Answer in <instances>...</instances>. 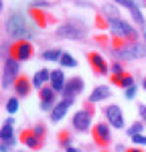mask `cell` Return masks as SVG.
<instances>
[{
  "label": "cell",
  "instance_id": "obj_3",
  "mask_svg": "<svg viewBox=\"0 0 146 152\" xmlns=\"http://www.w3.org/2000/svg\"><path fill=\"white\" fill-rule=\"evenodd\" d=\"M106 23H108V28H110V33L114 35V39H122L126 43L136 41V37H138L136 28L130 23H126L122 16H118V18H108Z\"/></svg>",
  "mask_w": 146,
  "mask_h": 152
},
{
  "label": "cell",
  "instance_id": "obj_16",
  "mask_svg": "<svg viewBox=\"0 0 146 152\" xmlns=\"http://www.w3.org/2000/svg\"><path fill=\"white\" fill-rule=\"evenodd\" d=\"M110 87H106V85H97L96 89L89 94V97H87V102L89 104H97V102H104V99H108L110 97Z\"/></svg>",
  "mask_w": 146,
  "mask_h": 152
},
{
  "label": "cell",
  "instance_id": "obj_38",
  "mask_svg": "<svg viewBox=\"0 0 146 152\" xmlns=\"http://www.w3.org/2000/svg\"><path fill=\"white\" fill-rule=\"evenodd\" d=\"M142 35H144V41H146V24L142 26Z\"/></svg>",
  "mask_w": 146,
  "mask_h": 152
},
{
  "label": "cell",
  "instance_id": "obj_22",
  "mask_svg": "<svg viewBox=\"0 0 146 152\" xmlns=\"http://www.w3.org/2000/svg\"><path fill=\"white\" fill-rule=\"evenodd\" d=\"M41 57L45 59V61H61L63 51H61V49H49V51H45Z\"/></svg>",
  "mask_w": 146,
  "mask_h": 152
},
{
  "label": "cell",
  "instance_id": "obj_7",
  "mask_svg": "<svg viewBox=\"0 0 146 152\" xmlns=\"http://www.w3.org/2000/svg\"><path fill=\"white\" fill-rule=\"evenodd\" d=\"M35 49L28 41H14L10 47H8V57H14L16 61H28L33 57Z\"/></svg>",
  "mask_w": 146,
  "mask_h": 152
},
{
  "label": "cell",
  "instance_id": "obj_24",
  "mask_svg": "<svg viewBox=\"0 0 146 152\" xmlns=\"http://www.w3.org/2000/svg\"><path fill=\"white\" fill-rule=\"evenodd\" d=\"M142 130H144V122H134L132 126L128 128V136L132 138V136H138V134H142Z\"/></svg>",
  "mask_w": 146,
  "mask_h": 152
},
{
  "label": "cell",
  "instance_id": "obj_37",
  "mask_svg": "<svg viewBox=\"0 0 146 152\" xmlns=\"http://www.w3.org/2000/svg\"><path fill=\"white\" fill-rule=\"evenodd\" d=\"M128 152H142V150H140V148H130Z\"/></svg>",
  "mask_w": 146,
  "mask_h": 152
},
{
  "label": "cell",
  "instance_id": "obj_30",
  "mask_svg": "<svg viewBox=\"0 0 146 152\" xmlns=\"http://www.w3.org/2000/svg\"><path fill=\"white\" fill-rule=\"evenodd\" d=\"M33 132H35L36 136H41V138H43V136H45V132H47V128H45V124H35V126H33Z\"/></svg>",
  "mask_w": 146,
  "mask_h": 152
},
{
  "label": "cell",
  "instance_id": "obj_20",
  "mask_svg": "<svg viewBox=\"0 0 146 152\" xmlns=\"http://www.w3.org/2000/svg\"><path fill=\"white\" fill-rule=\"evenodd\" d=\"M39 95H41V102H51V104H55V99H57V91L51 87V85H45V87H41L39 89Z\"/></svg>",
  "mask_w": 146,
  "mask_h": 152
},
{
  "label": "cell",
  "instance_id": "obj_9",
  "mask_svg": "<svg viewBox=\"0 0 146 152\" xmlns=\"http://www.w3.org/2000/svg\"><path fill=\"white\" fill-rule=\"evenodd\" d=\"M104 114H106V120H108V124L112 128H118V130L124 128L126 120H124V112H122L120 105H116V104L108 105V107L104 110Z\"/></svg>",
  "mask_w": 146,
  "mask_h": 152
},
{
  "label": "cell",
  "instance_id": "obj_33",
  "mask_svg": "<svg viewBox=\"0 0 146 152\" xmlns=\"http://www.w3.org/2000/svg\"><path fill=\"white\" fill-rule=\"evenodd\" d=\"M138 112H140V118H142V122L146 124V105L140 104V105H138Z\"/></svg>",
  "mask_w": 146,
  "mask_h": 152
},
{
  "label": "cell",
  "instance_id": "obj_28",
  "mask_svg": "<svg viewBox=\"0 0 146 152\" xmlns=\"http://www.w3.org/2000/svg\"><path fill=\"white\" fill-rule=\"evenodd\" d=\"M59 144L63 148H69V146H71V136H69V132H61L59 134Z\"/></svg>",
  "mask_w": 146,
  "mask_h": 152
},
{
  "label": "cell",
  "instance_id": "obj_5",
  "mask_svg": "<svg viewBox=\"0 0 146 152\" xmlns=\"http://www.w3.org/2000/svg\"><path fill=\"white\" fill-rule=\"evenodd\" d=\"M85 104H87L85 110L75 112L71 118V126L77 132H87L89 126H91V120H93V104H89V102H85Z\"/></svg>",
  "mask_w": 146,
  "mask_h": 152
},
{
  "label": "cell",
  "instance_id": "obj_35",
  "mask_svg": "<svg viewBox=\"0 0 146 152\" xmlns=\"http://www.w3.org/2000/svg\"><path fill=\"white\" fill-rule=\"evenodd\" d=\"M77 6H91V2H83V0H77Z\"/></svg>",
  "mask_w": 146,
  "mask_h": 152
},
{
  "label": "cell",
  "instance_id": "obj_34",
  "mask_svg": "<svg viewBox=\"0 0 146 152\" xmlns=\"http://www.w3.org/2000/svg\"><path fill=\"white\" fill-rule=\"evenodd\" d=\"M116 152H128V150H126L124 144H118V146H116Z\"/></svg>",
  "mask_w": 146,
  "mask_h": 152
},
{
  "label": "cell",
  "instance_id": "obj_32",
  "mask_svg": "<svg viewBox=\"0 0 146 152\" xmlns=\"http://www.w3.org/2000/svg\"><path fill=\"white\" fill-rule=\"evenodd\" d=\"M45 6H47V2H45V0H35V2L31 4V8H39V10H43Z\"/></svg>",
  "mask_w": 146,
  "mask_h": 152
},
{
  "label": "cell",
  "instance_id": "obj_4",
  "mask_svg": "<svg viewBox=\"0 0 146 152\" xmlns=\"http://www.w3.org/2000/svg\"><path fill=\"white\" fill-rule=\"evenodd\" d=\"M87 33V26L81 24V20H69V23H63L57 26L55 35L59 39H67V41H81Z\"/></svg>",
  "mask_w": 146,
  "mask_h": 152
},
{
  "label": "cell",
  "instance_id": "obj_6",
  "mask_svg": "<svg viewBox=\"0 0 146 152\" xmlns=\"http://www.w3.org/2000/svg\"><path fill=\"white\" fill-rule=\"evenodd\" d=\"M20 77V61L14 57L4 59V75H2V87H14L16 79Z\"/></svg>",
  "mask_w": 146,
  "mask_h": 152
},
{
  "label": "cell",
  "instance_id": "obj_1",
  "mask_svg": "<svg viewBox=\"0 0 146 152\" xmlns=\"http://www.w3.org/2000/svg\"><path fill=\"white\" fill-rule=\"evenodd\" d=\"M4 31H6V35L10 39H16V41H28V39L35 37V28H33V24L28 23V18L23 12L8 14V18L4 23Z\"/></svg>",
  "mask_w": 146,
  "mask_h": 152
},
{
  "label": "cell",
  "instance_id": "obj_23",
  "mask_svg": "<svg viewBox=\"0 0 146 152\" xmlns=\"http://www.w3.org/2000/svg\"><path fill=\"white\" fill-rule=\"evenodd\" d=\"M61 67H77V59L69 55V53H63V57H61Z\"/></svg>",
  "mask_w": 146,
  "mask_h": 152
},
{
  "label": "cell",
  "instance_id": "obj_19",
  "mask_svg": "<svg viewBox=\"0 0 146 152\" xmlns=\"http://www.w3.org/2000/svg\"><path fill=\"white\" fill-rule=\"evenodd\" d=\"M101 16L108 20V18H118L120 16V10H118V4H114V2H106L104 6H101Z\"/></svg>",
  "mask_w": 146,
  "mask_h": 152
},
{
  "label": "cell",
  "instance_id": "obj_25",
  "mask_svg": "<svg viewBox=\"0 0 146 152\" xmlns=\"http://www.w3.org/2000/svg\"><path fill=\"white\" fill-rule=\"evenodd\" d=\"M110 73H112L114 77L126 75V71H124V67H122V63H120V61H116V63H112V65H110Z\"/></svg>",
  "mask_w": 146,
  "mask_h": 152
},
{
  "label": "cell",
  "instance_id": "obj_13",
  "mask_svg": "<svg viewBox=\"0 0 146 152\" xmlns=\"http://www.w3.org/2000/svg\"><path fill=\"white\" fill-rule=\"evenodd\" d=\"M20 142H23L26 148H31V150H39L41 146H43V138L41 136H36L33 128L31 130H23V134H20Z\"/></svg>",
  "mask_w": 146,
  "mask_h": 152
},
{
  "label": "cell",
  "instance_id": "obj_31",
  "mask_svg": "<svg viewBox=\"0 0 146 152\" xmlns=\"http://www.w3.org/2000/svg\"><path fill=\"white\" fill-rule=\"evenodd\" d=\"M132 142L136 144V146H146V136H142V134H138V136H132Z\"/></svg>",
  "mask_w": 146,
  "mask_h": 152
},
{
  "label": "cell",
  "instance_id": "obj_27",
  "mask_svg": "<svg viewBox=\"0 0 146 152\" xmlns=\"http://www.w3.org/2000/svg\"><path fill=\"white\" fill-rule=\"evenodd\" d=\"M0 136H2V142H8V140H10V138H12V124H8V122H6V124L2 126Z\"/></svg>",
  "mask_w": 146,
  "mask_h": 152
},
{
  "label": "cell",
  "instance_id": "obj_11",
  "mask_svg": "<svg viewBox=\"0 0 146 152\" xmlns=\"http://www.w3.org/2000/svg\"><path fill=\"white\" fill-rule=\"evenodd\" d=\"M87 61H89L91 69L96 71L97 75H106V73H110V65L106 63V59L101 57L99 53H87Z\"/></svg>",
  "mask_w": 146,
  "mask_h": 152
},
{
  "label": "cell",
  "instance_id": "obj_10",
  "mask_svg": "<svg viewBox=\"0 0 146 152\" xmlns=\"http://www.w3.org/2000/svg\"><path fill=\"white\" fill-rule=\"evenodd\" d=\"M85 83L81 77H71V79H67V83H65V89L61 91L63 94V97H69V99H75L77 95L83 91Z\"/></svg>",
  "mask_w": 146,
  "mask_h": 152
},
{
  "label": "cell",
  "instance_id": "obj_29",
  "mask_svg": "<svg viewBox=\"0 0 146 152\" xmlns=\"http://www.w3.org/2000/svg\"><path fill=\"white\" fill-rule=\"evenodd\" d=\"M136 91H138V87H136V85H132V87L124 89V97H126V99H134V97H136Z\"/></svg>",
  "mask_w": 146,
  "mask_h": 152
},
{
  "label": "cell",
  "instance_id": "obj_36",
  "mask_svg": "<svg viewBox=\"0 0 146 152\" xmlns=\"http://www.w3.org/2000/svg\"><path fill=\"white\" fill-rule=\"evenodd\" d=\"M65 152H81V150H77V148H73V146H69V148H65Z\"/></svg>",
  "mask_w": 146,
  "mask_h": 152
},
{
  "label": "cell",
  "instance_id": "obj_40",
  "mask_svg": "<svg viewBox=\"0 0 146 152\" xmlns=\"http://www.w3.org/2000/svg\"><path fill=\"white\" fill-rule=\"evenodd\" d=\"M144 2H146V0H144Z\"/></svg>",
  "mask_w": 146,
  "mask_h": 152
},
{
  "label": "cell",
  "instance_id": "obj_15",
  "mask_svg": "<svg viewBox=\"0 0 146 152\" xmlns=\"http://www.w3.org/2000/svg\"><path fill=\"white\" fill-rule=\"evenodd\" d=\"M65 83H67V79H65V73L61 69L51 71V81H49V85H51L55 91H63V89H65Z\"/></svg>",
  "mask_w": 146,
  "mask_h": 152
},
{
  "label": "cell",
  "instance_id": "obj_21",
  "mask_svg": "<svg viewBox=\"0 0 146 152\" xmlns=\"http://www.w3.org/2000/svg\"><path fill=\"white\" fill-rule=\"evenodd\" d=\"M112 83H116V85H120V87H124V89H128V87L134 85V77L130 75V73L120 75V77H114V75H112Z\"/></svg>",
  "mask_w": 146,
  "mask_h": 152
},
{
  "label": "cell",
  "instance_id": "obj_2",
  "mask_svg": "<svg viewBox=\"0 0 146 152\" xmlns=\"http://www.w3.org/2000/svg\"><path fill=\"white\" fill-rule=\"evenodd\" d=\"M112 49H114L116 57L122 59V61L146 57V47L142 45V43H138V41L126 43V41H122V39H114V43H112Z\"/></svg>",
  "mask_w": 146,
  "mask_h": 152
},
{
  "label": "cell",
  "instance_id": "obj_18",
  "mask_svg": "<svg viewBox=\"0 0 146 152\" xmlns=\"http://www.w3.org/2000/svg\"><path fill=\"white\" fill-rule=\"evenodd\" d=\"M28 14H31V18H33V20L41 26V28H45V26L51 23V16H49V14H45L43 10H39V8H31V10H28Z\"/></svg>",
  "mask_w": 146,
  "mask_h": 152
},
{
  "label": "cell",
  "instance_id": "obj_39",
  "mask_svg": "<svg viewBox=\"0 0 146 152\" xmlns=\"http://www.w3.org/2000/svg\"><path fill=\"white\" fill-rule=\"evenodd\" d=\"M142 87H144V91H146V77H144V81H142Z\"/></svg>",
  "mask_w": 146,
  "mask_h": 152
},
{
  "label": "cell",
  "instance_id": "obj_12",
  "mask_svg": "<svg viewBox=\"0 0 146 152\" xmlns=\"http://www.w3.org/2000/svg\"><path fill=\"white\" fill-rule=\"evenodd\" d=\"M73 102H75V99H69V97H63L61 102H57L55 107H53V112H51V120H53V122H61V120L65 118V114L69 112V107H71Z\"/></svg>",
  "mask_w": 146,
  "mask_h": 152
},
{
  "label": "cell",
  "instance_id": "obj_26",
  "mask_svg": "<svg viewBox=\"0 0 146 152\" xmlns=\"http://www.w3.org/2000/svg\"><path fill=\"white\" fill-rule=\"evenodd\" d=\"M4 105H6V112H8V114H14V112L18 110V97H8V99L4 102Z\"/></svg>",
  "mask_w": 146,
  "mask_h": 152
},
{
  "label": "cell",
  "instance_id": "obj_8",
  "mask_svg": "<svg viewBox=\"0 0 146 152\" xmlns=\"http://www.w3.org/2000/svg\"><path fill=\"white\" fill-rule=\"evenodd\" d=\"M110 128L112 126H110L108 122H99V124H96L91 128V136H93L97 146H108L110 142H112V130Z\"/></svg>",
  "mask_w": 146,
  "mask_h": 152
},
{
  "label": "cell",
  "instance_id": "obj_17",
  "mask_svg": "<svg viewBox=\"0 0 146 152\" xmlns=\"http://www.w3.org/2000/svg\"><path fill=\"white\" fill-rule=\"evenodd\" d=\"M47 81H51V69H39L33 77V87L41 89L47 85Z\"/></svg>",
  "mask_w": 146,
  "mask_h": 152
},
{
  "label": "cell",
  "instance_id": "obj_14",
  "mask_svg": "<svg viewBox=\"0 0 146 152\" xmlns=\"http://www.w3.org/2000/svg\"><path fill=\"white\" fill-rule=\"evenodd\" d=\"M33 89V81L26 77V75H20L16 83H14V91H16V97H26Z\"/></svg>",
  "mask_w": 146,
  "mask_h": 152
}]
</instances>
